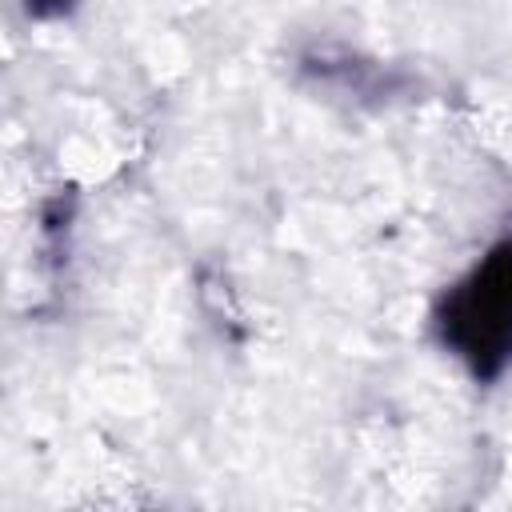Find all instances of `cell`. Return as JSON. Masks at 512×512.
Listing matches in <instances>:
<instances>
[{
    "label": "cell",
    "mask_w": 512,
    "mask_h": 512,
    "mask_svg": "<svg viewBox=\"0 0 512 512\" xmlns=\"http://www.w3.org/2000/svg\"><path fill=\"white\" fill-rule=\"evenodd\" d=\"M444 340L480 372L512 356V244L480 260V268L448 296Z\"/></svg>",
    "instance_id": "obj_1"
}]
</instances>
